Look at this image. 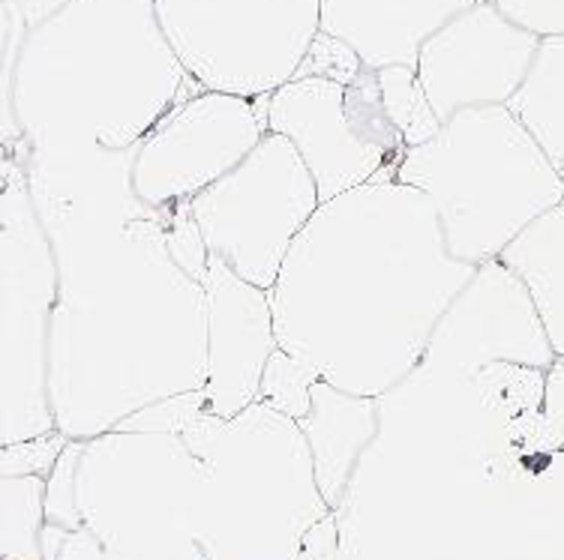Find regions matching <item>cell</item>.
<instances>
[{"label": "cell", "mask_w": 564, "mask_h": 560, "mask_svg": "<svg viewBox=\"0 0 564 560\" xmlns=\"http://www.w3.org/2000/svg\"><path fill=\"white\" fill-rule=\"evenodd\" d=\"M135 151L24 165L57 259L48 339L55 429L94 441L132 414L207 384V292L141 205Z\"/></svg>", "instance_id": "cell-1"}, {"label": "cell", "mask_w": 564, "mask_h": 560, "mask_svg": "<svg viewBox=\"0 0 564 560\" xmlns=\"http://www.w3.org/2000/svg\"><path fill=\"white\" fill-rule=\"evenodd\" d=\"M475 264L447 252L433 201L381 177L315 210L271 288L282 351L358 396L414 375Z\"/></svg>", "instance_id": "cell-2"}, {"label": "cell", "mask_w": 564, "mask_h": 560, "mask_svg": "<svg viewBox=\"0 0 564 560\" xmlns=\"http://www.w3.org/2000/svg\"><path fill=\"white\" fill-rule=\"evenodd\" d=\"M186 87L153 0H64L7 57V132L15 120L22 165L130 153Z\"/></svg>", "instance_id": "cell-3"}, {"label": "cell", "mask_w": 564, "mask_h": 560, "mask_svg": "<svg viewBox=\"0 0 564 560\" xmlns=\"http://www.w3.org/2000/svg\"><path fill=\"white\" fill-rule=\"evenodd\" d=\"M397 180L433 201L447 252L484 264L564 205V177L510 106L466 108L405 147Z\"/></svg>", "instance_id": "cell-4"}, {"label": "cell", "mask_w": 564, "mask_h": 560, "mask_svg": "<svg viewBox=\"0 0 564 560\" xmlns=\"http://www.w3.org/2000/svg\"><path fill=\"white\" fill-rule=\"evenodd\" d=\"M57 300V259L31 180L3 165L0 189V441H31L55 429L48 396V339Z\"/></svg>", "instance_id": "cell-5"}, {"label": "cell", "mask_w": 564, "mask_h": 560, "mask_svg": "<svg viewBox=\"0 0 564 560\" xmlns=\"http://www.w3.org/2000/svg\"><path fill=\"white\" fill-rule=\"evenodd\" d=\"M165 40L202 90L271 97L322 33L318 0H153Z\"/></svg>", "instance_id": "cell-6"}, {"label": "cell", "mask_w": 564, "mask_h": 560, "mask_svg": "<svg viewBox=\"0 0 564 560\" xmlns=\"http://www.w3.org/2000/svg\"><path fill=\"white\" fill-rule=\"evenodd\" d=\"M322 207L315 177L280 132L189 201L210 259L271 292L289 249Z\"/></svg>", "instance_id": "cell-7"}, {"label": "cell", "mask_w": 564, "mask_h": 560, "mask_svg": "<svg viewBox=\"0 0 564 560\" xmlns=\"http://www.w3.org/2000/svg\"><path fill=\"white\" fill-rule=\"evenodd\" d=\"M268 130L301 153L322 205L364 184L397 177L405 141L384 111L379 73L364 69L351 85L297 76L268 97Z\"/></svg>", "instance_id": "cell-8"}, {"label": "cell", "mask_w": 564, "mask_h": 560, "mask_svg": "<svg viewBox=\"0 0 564 560\" xmlns=\"http://www.w3.org/2000/svg\"><path fill=\"white\" fill-rule=\"evenodd\" d=\"M268 132V97L189 94L135 147L132 193L153 210L193 201L238 168Z\"/></svg>", "instance_id": "cell-9"}, {"label": "cell", "mask_w": 564, "mask_h": 560, "mask_svg": "<svg viewBox=\"0 0 564 560\" xmlns=\"http://www.w3.org/2000/svg\"><path fill=\"white\" fill-rule=\"evenodd\" d=\"M492 363L546 369L555 351L529 285L501 259L475 267L454 303L435 323L417 372L426 375H478Z\"/></svg>", "instance_id": "cell-10"}, {"label": "cell", "mask_w": 564, "mask_h": 560, "mask_svg": "<svg viewBox=\"0 0 564 560\" xmlns=\"http://www.w3.org/2000/svg\"><path fill=\"white\" fill-rule=\"evenodd\" d=\"M541 36L480 0L435 31L417 57V78L435 118L447 120L480 106H510L532 73Z\"/></svg>", "instance_id": "cell-11"}, {"label": "cell", "mask_w": 564, "mask_h": 560, "mask_svg": "<svg viewBox=\"0 0 564 560\" xmlns=\"http://www.w3.org/2000/svg\"><path fill=\"white\" fill-rule=\"evenodd\" d=\"M205 292L207 410L238 417L259 402L264 369L280 351L271 292L240 279L219 259L207 264Z\"/></svg>", "instance_id": "cell-12"}, {"label": "cell", "mask_w": 564, "mask_h": 560, "mask_svg": "<svg viewBox=\"0 0 564 560\" xmlns=\"http://www.w3.org/2000/svg\"><path fill=\"white\" fill-rule=\"evenodd\" d=\"M322 33L358 54L367 69H417L423 43L480 0H318Z\"/></svg>", "instance_id": "cell-13"}, {"label": "cell", "mask_w": 564, "mask_h": 560, "mask_svg": "<svg viewBox=\"0 0 564 560\" xmlns=\"http://www.w3.org/2000/svg\"><path fill=\"white\" fill-rule=\"evenodd\" d=\"M379 402L339 389L327 381L313 387V408L301 420L315 464L318 492L334 501L346 483L348 464L376 431Z\"/></svg>", "instance_id": "cell-14"}, {"label": "cell", "mask_w": 564, "mask_h": 560, "mask_svg": "<svg viewBox=\"0 0 564 560\" xmlns=\"http://www.w3.org/2000/svg\"><path fill=\"white\" fill-rule=\"evenodd\" d=\"M499 259L529 285L555 356H564V205L532 222Z\"/></svg>", "instance_id": "cell-15"}, {"label": "cell", "mask_w": 564, "mask_h": 560, "mask_svg": "<svg viewBox=\"0 0 564 560\" xmlns=\"http://www.w3.org/2000/svg\"><path fill=\"white\" fill-rule=\"evenodd\" d=\"M510 108L553 162H564V36L541 40L532 73Z\"/></svg>", "instance_id": "cell-16"}, {"label": "cell", "mask_w": 564, "mask_h": 560, "mask_svg": "<svg viewBox=\"0 0 564 560\" xmlns=\"http://www.w3.org/2000/svg\"><path fill=\"white\" fill-rule=\"evenodd\" d=\"M376 73H379L384 111H388V118H391V123L405 141V147H417V144H426L430 139H435L438 130H442V120L435 118L433 106L423 94L417 69L388 66V69H376Z\"/></svg>", "instance_id": "cell-17"}, {"label": "cell", "mask_w": 564, "mask_h": 560, "mask_svg": "<svg viewBox=\"0 0 564 560\" xmlns=\"http://www.w3.org/2000/svg\"><path fill=\"white\" fill-rule=\"evenodd\" d=\"M471 384L484 396V405L508 414L510 420H543V396H546V372L513 363L484 366Z\"/></svg>", "instance_id": "cell-18"}, {"label": "cell", "mask_w": 564, "mask_h": 560, "mask_svg": "<svg viewBox=\"0 0 564 560\" xmlns=\"http://www.w3.org/2000/svg\"><path fill=\"white\" fill-rule=\"evenodd\" d=\"M318 381H322V375L310 363L280 348L264 369L259 402L301 422L313 408V387Z\"/></svg>", "instance_id": "cell-19"}, {"label": "cell", "mask_w": 564, "mask_h": 560, "mask_svg": "<svg viewBox=\"0 0 564 560\" xmlns=\"http://www.w3.org/2000/svg\"><path fill=\"white\" fill-rule=\"evenodd\" d=\"M364 69L367 66L360 64V57L348 45H343L334 36H327V33H318L297 76H322L343 81V85H351Z\"/></svg>", "instance_id": "cell-20"}, {"label": "cell", "mask_w": 564, "mask_h": 560, "mask_svg": "<svg viewBox=\"0 0 564 560\" xmlns=\"http://www.w3.org/2000/svg\"><path fill=\"white\" fill-rule=\"evenodd\" d=\"M496 7L541 40L564 36V0H496Z\"/></svg>", "instance_id": "cell-21"}, {"label": "cell", "mask_w": 564, "mask_h": 560, "mask_svg": "<svg viewBox=\"0 0 564 560\" xmlns=\"http://www.w3.org/2000/svg\"><path fill=\"white\" fill-rule=\"evenodd\" d=\"M543 417H546V431L555 438H564V356H555L553 366L546 369Z\"/></svg>", "instance_id": "cell-22"}]
</instances>
